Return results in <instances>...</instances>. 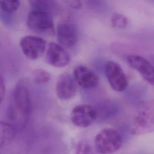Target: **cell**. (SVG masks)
Listing matches in <instances>:
<instances>
[{
  "instance_id": "cell-1",
  "label": "cell",
  "mask_w": 154,
  "mask_h": 154,
  "mask_svg": "<svg viewBox=\"0 0 154 154\" xmlns=\"http://www.w3.org/2000/svg\"><path fill=\"white\" fill-rule=\"evenodd\" d=\"M31 103L27 86L20 81L15 86L8 106V117L17 129L23 127L30 114Z\"/></svg>"
},
{
  "instance_id": "cell-2",
  "label": "cell",
  "mask_w": 154,
  "mask_h": 154,
  "mask_svg": "<svg viewBox=\"0 0 154 154\" xmlns=\"http://www.w3.org/2000/svg\"><path fill=\"white\" fill-rule=\"evenodd\" d=\"M154 131V100L141 103L135 112L131 126L133 135H140Z\"/></svg>"
},
{
  "instance_id": "cell-3",
  "label": "cell",
  "mask_w": 154,
  "mask_h": 154,
  "mask_svg": "<svg viewBox=\"0 0 154 154\" xmlns=\"http://www.w3.org/2000/svg\"><path fill=\"white\" fill-rule=\"evenodd\" d=\"M120 133L112 128H105L99 131L94 138V149L99 154H112L118 151L123 144Z\"/></svg>"
},
{
  "instance_id": "cell-4",
  "label": "cell",
  "mask_w": 154,
  "mask_h": 154,
  "mask_svg": "<svg viewBox=\"0 0 154 154\" xmlns=\"http://www.w3.org/2000/svg\"><path fill=\"white\" fill-rule=\"evenodd\" d=\"M27 26L31 31L40 34L54 32V21L49 13L32 10L27 16Z\"/></svg>"
},
{
  "instance_id": "cell-5",
  "label": "cell",
  "mask_w": 154,
  "mask_h": 154,
  "mask_svg": "<svg viewBox=\"0 0 154 154\" xmlns=\"http://www.w3.org/2000/svg\"><path fill=\"white\" fill-rule=\"evenodd\" d=\"M98 117L96 108L88 104H79L75 106L70 112L72 123L78 127L87 128L90 126Z\"/></svg>"
},
{
  "instance_id": "cell-6",
  "label": "cell",
  "mask_w": 154,
  "mask_h": 154,
  "mask_svg": "<svg viewBox=\"0 0 154 154\" xmlns=\"http://www.w3.org/2000/svg\"><path fill=\"white\" fill-rule=\"evenodd\" d=\"M105 73L108 82L116 91H123L128 87V80L123 70L119 64L108 61L105 65Z\"/></svg>"
},
{
  "instance_id": "cell-7",
  "label": "cell",
  "mask_w": 154,
  "mask_h": 154,
  "mask_svg": "<svg viewBox=\"0 0 154 154\" xmlns=\"http://www.w3.org/2000/svg\"><path fill=\"white\" fill-rule=\"evenodd\" d=\"M19 45L23 54L31 60H37L40 57L46 48L45 39L32 35L22 37Z\"/></svg>"
},
{
  "instance_id": "cell-8",
  "label": "cell",
  "mask_w": 154,
  "mask_h": 154,
  "mask_svg": "<svg viewBox=\"0 0 154 154\" xmlns=\"http://www.w3.org/2000/svg\"><path fill=\"white\" fill-rule=\"evenodd\" d=\"M78 90L77 83L70 73L65 72L60 75L57 81L55 91L61 100H68L75 96Z\"/></svg>"
},
{
  "instance_id": "cell-9",
  "label": "cell",
  "mask_w": 154,
  "mask_h": 154,
  "mask_svg": "<svg viewBox=\"0 0 154 154\" xmlns=\"http://www.w3.org/2000/svg\"><path fill=\"white\" fill-rule=\"evenodd\" d=\"M127 62L146 81L154 85V66L150 61L140 55H129L127 57Z\"/></svg>"
},
{
  "instance_id": "cell-10",
  "label": "cell",
  "mask_w": 154,
  "mask_h": 154,
  "mask_svg": "<svg viewBox=\"0 0 154 154\" xmlns=\"http://www.w3.org/2000/svg\"><path fill=\"white\" fill-rule=\"evenodd\" d=\"M46 59L50 65L57 67H63L69 63L70 56L60 44L51 42L46 50Z\"/></svg>"
},
{
  "instance_id": "cell-11",
  "label": "cell",
  "mask_w": 154,
  "mask_h": 154,
  "mask_svg": "<svg viewBox=\"0 0 154 154\" xmlns=\"http://www.w3.org/2000/svg\"><path fill=\"white\" fill-rule=\"evenodd\" d=\"M73 74L76 83L84 88H93L99 83L97 75L93 70L84 65L76 66L73 69Z\"/></svg>"
},
{
  "instance_id": "cell-12",
  "label": "cell",
  "mask_w": 154,
  "mask_h": 154,
  "mask_svg": "<svg viewBox=\"0 0 154 154\" xmlns=\"http://www.w3.org/2000/svg\"><path fill=\"white\" fill-rule=\"evenodd\" d=\"M56 32L57 40L61 46L71 48L76 43V31L74 26L69 22H60L57 26Z\"/></svg>"
},
{
  "instance_id": "cell-13",
  "label": "cell",
  "mask_w": 154,
  "mask_h": 154,
  "mask_svg": "<svg viewBox=\"0 0 154 154\" xmlns=\"http://www.w3.org/2000/svg\"><path fill=\"white\" fill-rule=\"evenodd\" d=\"M17 128L10 123L1 121L0 123L1 146H5L12 141L16 137Z\"/></svg>"
},
{
  "instance_id": "cell-14",
  "label": "cell",
  "mask_w": 154,
  "mask_h": 154,
  "mask_svg": "<svg viewBox=\"0 0 154 154\" xmlns=\"http://www.w3.org/2000/svg\"><path fill=\"white\" fill-rule=\"evenodd\" d=\"M31 78L34 83L42 84L48 82L50 80L51 75L43 69H37L32 72Z\"/></svg>"
},
{
  "instance_id": "cell-15",
  "label": "cell",
  "mask_w": 154,
  "mask_h": 154,
  "mask_svg": "<svg viewBox=\"0 0 154 154\" xmlns=\"http://www.w3.org/2000/svg\"><path fill=\"white\" fill-rule=\"evenodd\" d=\"M32 10H41L49 13V9L53 7V2L45 0H32L29 1Z\"/></svg>"
},
{
  "instance_id": "cell-16",
  "label": "cell",
  "mask_w": 154,
  "mask_h": 154,
  "mask_svg": "<svg viewBox=\"0 0 154 154\" xmlns=\"http://www.w3.org/2000/svg\"><path fill=\"white\" fill-rule=\"evenodd\" d=\"M111 23L114 28L123 29L127 26L128 19L123 14L115 12L111 16Z\"/></svg>"
},
{
  "instance_id": "cell-17",
  "label": "cell",
  "mask_w": 154,
  "mask_h": 154,
  "mask_svg": "<svg viewBox=\"0 0 154 154\" xmlns=\"http://www.w3.org/2000/svg\"><path fill=\"white\" fill-rule=\"evenodd\" d=\"M1 9L5 13H11L16 11L20 6V1L18 0L1 1Z\"/></svg>"
},
{
  "instance_id": "cell-18",
  "label": "cell",
  "mask_w": 154,
  "mask_h": 154,
  "mask_svg": "<svg viewBox=\"0 0 154 154\" xmlns=\"http://www.w3.org/2000/svg\"><path fill=\"white\" fill-rule=\"evenodd\" d=\"M75 154H99L96 150L85 141L79 142L76 148Z\"/></svg>"
},
{
  "instance_id": "cell-19",
  "label": "cell",
  "mask_w": 154,
  "mask_h": 154,
  "mask_svg": "<svg viewBox=\"0 0 154 154\" xmlns=\"http://www.w3.org/2000/svg\"><path fill=\"white\" fill-rule=\"evenodd\" d=\"M0 90H1V102H2L4 96L5 94V83L3 78L1 76V80H0Z\"/></svg>"
},
{
  "instance_id": "cell-20",
  "label": "cell",
  "mask_w": 154,
  "mask_h": 154,
  "mask_svg": "<svg viewBox=\"0 0 154 154\" xmlns=\"http://www.w3.org/2000/svg\"><path fill=\"white\" fill-rule=\"evenodd\" d=\"M69 2L70 3V5L73 7L77 8L81 5V2L79 1H69Z\"/></svg>"
}]
</instances>
